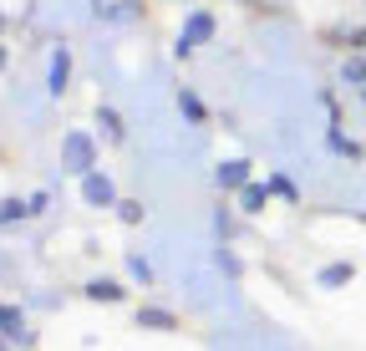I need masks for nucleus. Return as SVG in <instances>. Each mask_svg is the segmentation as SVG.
Masks as SVG:
<instances>
[{"label": "nucleus", "instance_id": "f257e3e1", "mask_svg": "<svg viewBox=\"0 0 366 351\" xmlns=\"http://www.w3.org/2000/svg\"><path fill=\"white\" fill-rule=\"evenodd\" d=\"M81 194H86V204H97V209H107V204L117 199V189H112L107 173H86V179H81Z\"/></svg>", "mask_w": 366, "mask_h": 351}, {"label": "nucleus", "instance_id": "f03ea898", "mask_svg": "<svg viewBox=\"0 0 366 351\" xmlns=\"http://www.w3.org/2000/svg\"><path fill=\"white\" fill-rule=\"evenodd\" d=\"M61 158H66L71 168H86V158H92V143H86L81 133H71V143L61 148Z\"/></svg>", "mask_w": 366, "mask_h": 351}, {"label": "nucleus", "instance_id": "7ed1b4c3", "mask_svg": "<svg viewBox=\"0 0 366 351\" xmlns=\"http://www.w3.org/2000/svg\"><path fill=\"white\" fill-rule=\"evenodd\" d=\"M86 295H92V300H122V285H117V280H92Z\"/></svg>", "mask_w": 366, "mask_h": 351}, {"label": "nucleus", "instance_id": "20e7f679", "mask_svg": "<svg viewBox=\"0 0 366 351\" xmlns=\"http://www.w3.org/2000/svg\"><path fill=\"white\" fill-rule=\"evenodd\" d=\"M244 173H249V163H224V168H219V184H224V189H239Z\"/></svg>", "mask_w": 366, "mask_h": 351}, {"label": "nucleus", "instance_id": "39448f33", "mask_svg": "<svg viewBox=\"0 0 366 351\" xmlns=\"http://www.w3.org/2000/svg\"><path fill=\"white\" fill-rule=\"evenodd\" d=\"M209 36H214V21H209V16L199 11V16L189 21V31H183V41H209Z\"/></svg>", "mask_w": 366, "mask_h": 351}, {"label": "nucleus", "instance_id": "423d86ee", "mask_svg": "<svg viewBox=\"0 0 366 351\" xmlns=\"http://www.w3.org/2000/svg\"><path fill=\"white\" fill-rule=\"evenodd\" d=\"M178 107H183V117H194V122L204 117V102H199L194 92H183V97H178Z\"/></svg>", "mask_w": 366, "mask_h": 351}, {"label": "nucleus", "instance_id": "0eeeda50", "mask_svg": "<svg viewBox=\"0 0 366 351\" xmlns=\"http://www.w3.org/2000/svg\"><path fill=\"white\" fill-rule=\"evenodd\" d=\"M66 71H71V61H66V51H61V56H56V66H51V92H61Z\"/></svg>", "mask_w": 366, "mask_h": 351}, {"label": "nucleus", "instance_id": "6e6552de", "mask_svg": "<svg viewBox=\"0 0 366 351\" xmlns=\"http://www.w3.org/2000/svg\"><path fill=\"white\" fill-rule=\"evenodd\" d=\"M97 117H102V127H107V133H112V143H122V122H117V112H107V107H102Z\"/></svg>", "mask_w": 366, "mask_h": 351}, {"label": "nucleus", "instance_id": "1a4fd4ad", "mask_svg": "<svg viewBox=\"0 0 366 351\" xmlns=\"http://www.w3.org/2000/svg\"><path fill=\"white\" fill-rule=\"evenodd\" d=\"M137 321L143 326H173V316H163V311H137Z\"/></svg>", "mask_w": 366, "mask_h": 351}, {"label": "nucleus", "instance_id": "9d476101", "mask_svg": "<svg viewBox=\"0 0 366 351\" xmlns=\"http://www.w3.org/2000/svg\"><path fill=\"white\" fill-rule=\"evenodd\" d=\"M320 280H326V285H341V280H351V265H331Z\"/></svg>", "mask_w": 366, "mask_h": 351}, {"label": "nucleus", "instance_id": "9b49d317", "mask_svg": "<svg viewBox=\"0 0 366 351\" xmlns=\"http://www.w3.org/2000/svg\"><path fill=\"white\" fill-rule=\"evenodd\" d=\"M0 66H6V51H0Z\"/></svg>", "mask_w": 366, "mask_h": 351}, {"label": "nucleus", "instance_id": "f8f14e48", "mask_svg": "<svg viewBox=\"0 0 366 351\" xmlns=\"http://www.w3.org/2000/svg\"><path fill=\"white\" fill-rule=\"evenodd\" d=\"M0 351H6V346H0Z\"/></svg>", "mask_w": 366, "mask_h": 351}]
</instances>
